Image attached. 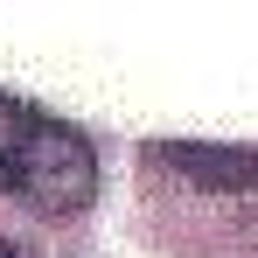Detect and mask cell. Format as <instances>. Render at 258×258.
I'll use <instances>...</instances> for the list:
<instances>
[{
	"label": "cell",
	"mask_w": 258,
	"mask_h": 258,
	"mask_svg": "<svg viewBox=\"0 0 258 258\" xmlns=\"http://www.w3.org/2000/svg\"><path fill=\"white\" fill-rule=\"evenodd\" d=\"M0 188L42 216H77L98 196V154L70 119L0 91Z\"/></svg>",
	"instance_id": "cell-1"
},
{
	"label": "cell",
	"mask_w": 258,
	"mask_h": 258,
	"mask_svg": "<svg viewBox=\"0 0 258 258\" xmlns=\"http://www.w3.org/2000/svg\"><path fill=\"white\" fill-rule=\"evenodd\" d=\"M154 161L181 168L203 188H258V154L244 147H154Z\"/></svg>",
	"instance_id": "cell-2"
},
{
	"label": "cell",
	"mask_w": 258,
	"mask_h": 258,
	"mask_svg": "<svg viewBox=\"0 0 258 258\" xmlns=\"http://www.w3.org/2000/svg\"><path fill=\"white\" fill-rule=\"evenodd\" d=\"M0 258H28V251H21V244H14V237H0Z\"/></svg>",
	"instance_id": "cell-3"
}]
</instances>
